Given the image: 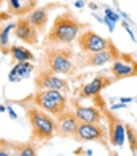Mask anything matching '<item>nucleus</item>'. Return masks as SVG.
I'll return each instance as SVG.
<instances>
[{"mask_svg":"<svg viewBox=\"0 0 137 156\" xmlns=\"http://www.w3.org/2000/svg\"><path fill=\"white\" fill-rule=\"evenodd\" d=\"M87 25L80 22L71 11H63L55 16L51 30L47 32V36L44 38V43L47 46H69L76 41L79 33Z\"/></svg>","mask_w":137,"mask_h":156,"instance_id":"nucleus-1","label":"nucleus"},{"mask_svg":"<svg viewBox=\"0 0 137 156\" xmlns=\"http://www.w3.org/2000/svg\"><path fill=\"white\" fill-rule=\"evenodd\" d=\"M76 52L66 46H51L44 51L41 69L51 71L54 74H72L76 68Z\"/></svg>","mask_w":137,"mask_h":156,"instance_id":"nucleus-2","label":"nucleus"},{"mask_svg":"<svg viewBox=\"0 0 137 156\" xmlns=\"http://www.w3.org/2000/svg\"><path fill=\"white\" fill-rule=\"evenodd\" d=\"M27 120L32 128L33 142H47L55 136V117L44 112L40 107H29L25 111Z\"/></svg>","mask_w":137,"mask_h":156,"instance_id":"nucleus-3","label":"nucleus"},{"mask_svg":"<svg viewBox=\"0 0 137 156\" xmlns=\"http://www.w3.org/2000/svg\"><path fill=\"white\" fill-rule=\"evenodd\" d=\"M32 103L43 109L44 112L51 114L52 117H57L58 114H61L63 111L68 109V98L66 93L58 90H36V93L32 96Z\"/></svg>","mask_w":137,"mask_h":156,"instance_id":"nucleus-4","label":"nucleus"},{"mask_svg":"<svg viewBox=\"0 0 137 156\" xmlns=\"http://www.w3.org/2000/svg\"><path fill=\"white\" fill-rule=\"evenodd\" d=\"M120 51L117 46L111 41L106 49L99 52H91V54H82L76 57V68H96V66H104L107 63L114 62L115 58L120 57Z\"/></svg>","mask_w":137,"mask_h":156,"instance_id":"nucleus-5","label":"nucleus"},{"mask_svg":"<svg viewBox=\"0 0 137 156\" xmlns=\"http://www.w3.org/2000/svg\"><path fill=\"white\" fill-rule=\"evenodd\" d=\"M72 139L77 142H98L103 147L109 148V137L106 128L99 123H87V122H79L76 133L72 134Z\"/></svg>","mask_w":137,"mask_h":156,"instance_id":"nucleus-6","label":"nucleus"},{"mask_svg":"<svg viewBox=\"0 0 137 156\" xmlns=\"http://www.w3.org/2000/svg\"><path fill=\"white\" fill-rule=\"evenodd\" d=\"M76 43L82 54H91V52H99V51L106 49L109 43H111V40L98 35L96 32L90 30V29H84L76 38Z\"/></svg>","mask_w":137,"mask_h":156,"instance_id":"nucleus-7","label":"nucleus"},{"mask_svg":"<svg viewBox=\"0 0 137 156\" xmlns=\"http://www.w3.org/2000/svg\"><path fill=\"white\" fill-rule=\"evenodd\" d=\"M111 73L115 82L129 77H137V60L129 54H120V57L112 62Z\"/></svg>","mask_w":137,"mask_h":156,"instance_id":"nucleus-8","label":"nucleus"},{"mask_svg":"<svg viewBox=\"0 0 137 156\" xmlns=\"http://www.w3.org/2000/svg\"><path fill=\"white\" fill-rule=\"evenodd\" d=\"M35 87H36V90L49 88V90H58V91H63V93H68L69 91V82L63 77L55 76L51 71L40 69L38 76L35 77Z\"/></svg>","mask_w":137,"mask_h":156,"instance_id":"nucleus-9","label":"nucleus"},{"mask_svg":"<svg viewBox=\"0 0 137 156\" xmlns=\"http://www.w3.org/2000/svg\"><path fill=\"white\" fill-rule=\"evenodd\" d=\"M114 77L112 76H107V74H96L90 82H87L85 85H82L77 96L80 99H85V98H96L98 95H101V91L107 87H111L114 84Z\"/></svg>","mask_w":137,"mask_h":156,"instance_id":"nucleus-10","label":"nucleus"},{"mask_svg":"<svg viewBox=\"0 0 137 156\" xmlns=\"http://www.w3.org/2000/svg\"><path fill=\"white\" fill-rule=\"evenodd\" d=\"M14 36L19 41H22L27 46H36L40 41V33L35 27L30 24V21L25 16L19 17L16 21V27H14Z\"/></svg>","mask_w":137,"mask_h":156,"instance_id":"nucleus-11","label":"nucleus"},{"mask_svg":"<svg viewBox=\"0 0 137 156\" xmlns=\"http://www.w3.org/2000/svg\"><path fill=\"white\" fill-rule=\"evenodd\" d=\"M79 125V118L72 111H63L55 117V134L60 137H72Z\"/></svg>","mask_w":137,"mask_h":156,"instance_id":"nucleus-12","label":"nucleus"},{"mask_svg":"<svg viewBox=\"0 0 137 156\" xmlns=\"http://www.w3.org/2000/svg\"><path fill=\"white\" fill-rule=\"evenodd\" d=\"M104 115H106V120L109 123V144L112 147H123L125 140H126V134H125V123L120 120V118H117L112 111H104Z\"/></svg>","mask_w":137,"mask_h":156,"instance_id":"nucleus-13","label":"nucleus"},{"mask_svg":"<svg viewBox=\"0 0 137 156\" xmlns=\"http://www.w3.org/2000/svg\"><path fill=\"white\" fill-rule=\"evenodd\" d=\"M3 5L6 6L8 14L22 17L38 6V0H0V8Z\"/></svg>","mask_w":137,"mask_h":156,"instance_id":"nucleus-14","label":"nucleus"},{"mask_svg":"<svg viewBox=\"0 0 137 156\" xmlns=\"http://www.w3.org/2000/svg\"><path fill=\"white\" fill-rule=\"evenodd\" d=\"M72 107H74L76 117L79 118V122H87V123H101L103 120V112L99 107L95 106H80L77 101H72Z\"/></svg>","mask_w":137,"mask_h":156,"instance_id":"nucleus-15","label":"nucleus"},{"mask_svg":"<svg viewBox=\"0 0 137 156\" xmlns=\"http://www.w3.org/2000/svg\"><path fill=\"white\" fill-rule=\"evenodd\" d=\"M25 17L30 21V24L41 35L46 30L47 22H49V6H36L35 10H32Z\"/></svg>","mask_w":137,"mask_h":156,"instance_id":"nucleus-16","label":"nucleus"},{"mask_svg":"<svg viewBox=\"0 0 137 156\" xmlns=\"http://www.w3.org/2000/svg\"><path fill=\"white\" fill-rule=\"evenodd\" d=\"M35 69L32 62H16V65L11 68L10 74H8V80L10 82H19L24 77H29L32 71Z\"/></svg>","mask_w":137,"mask_h":156,"instance_id":"nucleus-17","label":"nucleus"},{"mask_svg":"<svg viewBox=\"0 0 137 156\" xmlns=\"http://www.w3.org/2000/svg\"><path fill=\"white\" fill-rule=\"evenodd\" d=\"M16 22H6L5 25H0V52L2 54H10V48H11V43H10V33L14 30Z\"/></svg>","mask_w":137,"mask_h":156,"instance_id":"nucleus-18","label":"nucleus"},{"mask_svg":"<svg viewBox=\"0 0 137 156\" xmlns=\"http://www.w3.org/2000/svg\"><path fill=\"white\" fill-rule=\"evenodd\" d=\"M10 55L14 62H33L35 60V55L30 49H27L25 46H17V44H11Z\"/></svg>","mask_w":137,"mask_h":156,"instance_id":"nucleus-19","label":"nucleus"},{"mask_svg":"<svg viewBox=\"0 0 137 156\" xmlns=\"http://www.w3.org/2000/svg\"><path fill=\"white\" fill-rule=\"evenodd\" d=\"M13 153L14 156H35L38 153L33 140L30 142H13Z\"/></svg>","mask_w":137,"mask_h":156,"instance_id":"nucleus-20","label":"nucleus"},{"mask_svg":"<svg viewBox=\"0 0 137 156\" xmlns=\"http://www.w3.org/2000/svg\"><path fill=\"white\" fill-rule=\"evenodd\" d=\"M125 134H126V140L129 145V150L132 154H137V129L134 126L125 123Z\"/></svg>","mask_w":137,"mask_h":156,"instance_id":"nucleus-21","label":"nucleus"},{"mask_svg":"<svg viewBox=\"0 0 137 156\" xmlns=\"http://www.w3.org/2000/svg\"><path fill=\"white\" fill-rule=\"evenodd\" d=\"M0 156H14L13 153V142L0 139Z\"/></svg>","mask_w":137,"mask_h":156,"instance_id":"nucleus-22","label":"nucleus"},{"mask_svg":"<svg viewBox=\"0 0 137 156\" xmlns=\"http://www.w3.org/2000/svg\"><path fill=\"white\" fill-rule=\"evenodd\" d=\"M104 14H106V17H107V19H111L112 22H118V21H120V16H118V13L117 11H114L112 10V8H106V10H104Z\"/></svg>","mask_w":137,"mask_h":156,"instance_id":"nucleus-23","label":"nucleus"},{"mask_svg":"<svg viewBox=\"0 0 137 156\" xmlns=\"http://www.w3.org/2000/svg\"><path fill=\"white\" fill-rule=\"evenodd\" d=\"M121 25H123V29H125V30H126L128 33H129V36H131V40H132V41H135V36H134V32H132V30L129 29V25H128L126 22H123Z\"/></svg>","mask_w":137,"mask_h":156,"instance_id":"nucleus-24","label":"nucleus"},{"mask_svg":"<svg viewBox=\"0 0 137 156\" xmlns=\"http://www.w3.org/2000/svg\"><path fill=\"white\" fill-rule=\"evenodd\" d=\"M106 24H107V27H109V32H114V29H115V22H112L111 19H107V17L104 16V19H103Z\"/></svg>","mask_w":137,"mask_h":156,"instance_id":"nucleus-25","label":"nucleus"},{"mask_svg":"<svg viewBox=\"0 0 137 156\" xmlns=\"http://www.w3.org/2000/svg\"><path fill=\"white\" fill-rule=\"evenodd\" d=\"M6 112H8V115H10V118H13V120H16V118H17V114L13 111V107L6 106Z\"/></svg>","mask_w":137,"mask_h":156,"instance_id":"nucleus-26","label":"nucleus"},{"mask_svg":"<svg viewBox=\"0 0 137 156\" xmlns=\"http://www.w3.org/2000/svg\"><path fill=\"white\" fill-rule=\"evenodd\" d=\"M128 104H123V103H118V104H112L111 106V111L114 112V111H118V109H125Z\"/></svg>","mask_w":137,"mask_h":156,"instance_id":"nucleus-27","label":"nucleus"},{"mask_svg":"<svg viewBox=\"0 0 137 156\" xmlns=\"http://www.w3.org/2000/svg\"><path fill=\"white\" fill-rule=\"evenodd\" d=\"M135 98H129V96H128V98H118V101H120V103H123V104H129V103H132V101H134Z\"/></svg>","mask_w":137,"mask_h":156,"instance_id":"nucleus-28","label":"nucleus"},{"mask_svg":"<svg viewBox=\"0 0 137 156\" xmlns=\"http://www.w3.org/2000/svg\"><path fill=\"white\" fill-rule=\"evenodd\" d=\"M74 6L76 8H84L85 6V2H84V0H77V2H74Z\"/></svg>","mask_w":137,"mask_h":156,"instance_id":"nucleus-29","label":"nucleus"},{"mask_svg":"<svg viewBox=\"0 0 137 156\" xmlns=\"http://www.w3.org/2000/svg\"><path fill=\"white\" fill-rule=\"evenodd\" d=\"M88 6H90L93 11H96V10H98V5H96V3H88Z\"/></svg>","mask_w":137,"mask_h":156,"instance_id":"nucleus-30","label":"nucleus"},{"mask_svg":"<svg viewBox=\"0 0 137 156\" xmlns=\"http://www.w3.org/2000/svg\"><path fill=\"white\" fill-rule=\"evenodd\" d=\"M0 112H6V106H2V104H0Z\"/></svg>","mask_w":137,"mask_h":156,"instance_id":"nucleus-31","label":"nucleus"},{"mask_svg":"<svg viewBox=\"0 0 137 156\" xmlns=\"http://www.w3.org/2000/svg\"><path fill=\"white\" fill-rule=\"evenodd\" d=\"M134 101H137V99H134Z\"/></svg>","mask_w":137,"mask_h":156,"instance_id":"nucleus-32","label":"nucleus"}]
</instances>
